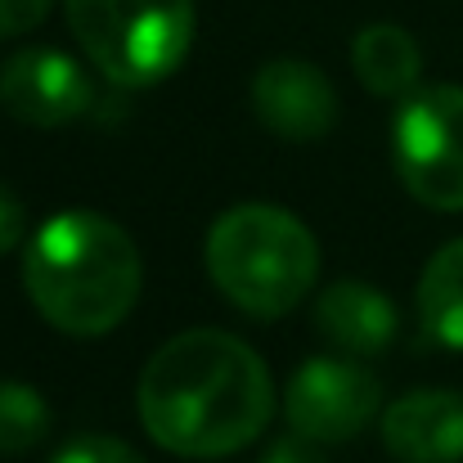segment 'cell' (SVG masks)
<instances>
[{
	"instance_id": "cell-11",
	"label": "cell",
	"mask_w": 463,
	"mask_h": 463,
	"mask_svg": "<svg viewBox=\"0 0 463 463\" xmlns=\"http://www.w3.org/2000/svg\"><path fill=\"white\" fill-rule=\"evenodd\" d=\"M351 68H355V81L369 95H378V99H405V95L419 90L423 50H419V41L405 27H396V23H369L351 41Z\"/></svg>"
},
{
	"instance_id": "cell-12",
	"label": "cell",
	"mask_w": 463,
	"mask_h": 463,
	"mask_svg": "<svg viewBox=\"0 0 463 463\" xmlns=\"http://www.w3.org/2000/svg\"><path fill=\"white\" fill-rule=\"evenodd\" d=\"M419 324L437 346L463 351V239L441 243L428 257L419 275Z\"/></svg>"
},
{
	"instance_id": "cell-8",
	"label": "cell",
	"mask_w": 463,
	"mask_h": 463,
	"mask_svg": "<svg viewBox=\"0 0 463 463\" xmlns=\"http://www.w3.org/2000/svg\"><path fill=\"white\" fill-rule=\"evenodd\" d=\"M252 113L288 145H315L337 127V90L310 59H270L252 77Z\"/></svg>"
},
{
	"instance_id": "cell-16",
	"label": "cell",
	"mask_w": 463,
	"mask_h": 463,
	"mask_svg": "<svg viewBox=\"0 0 463 463\" xmlns=\"http://www.w3.org/2000/svg\"><path fill=\"white\" fill-rule=\"evenodd\" d=\"M23 243H27V212H23L18 194L0 184V257H9Z\"/></svg>"
},
{
	"instance_id": "cell-14",
	"label": "cell",
	"mask_w": 463,
	"mask_h": 463,
	"mask_svg": "<svg viewBox=\"0 0 463 463\" xmlns=\"http://www.w3.org/2000/svg\"><path fill=\"white\" fill-rule=\"evenodd\" d=\"M50 463H145V455L127 446L122 437H77Z\"/></svg>"
},
{
	"instance_id": "cell-5",
	"label": "cell",
	"mask_w": 463,
	"mask_h": 463,
	"mask_svg": "<svg viewBox=\"0 0 463 463\" xmlns=\"http://www.w3.org/2000/svg\"><path fill=\"white\" fill-rule=\"evenodd\" d=\"M392 162L414 203L463 212V86H419L401 99Z\"/></svg>"
},
{
	"instance_id": "cell-3",
	"label": "cell",
	"mask_w": 463,
	"mask_h": 463,
	"mask_svg": "<svg viewBox=\"0 0 463 463\" xmlns=\"http://www.w3.org/2000/svg\"><path fill=\"white\" fill-rule=\"evenodd\" d=\"M216 293L252 319H279L319 279V243L279 203H239L221 212L203 248Z\"/></svg>"
},
{
	"instance_id": "cell-10",
	"label": "cell",
	"mask_w": 463,
	"mask_h": 463,
	"mask_svg": "<svg viewBox=\"0 0 463 463\" xmlns=\"http://www.w3.org/2000/svg\"><path fill=\"white\" fill-rule=\"evenodd\" d=\"M315 328L346 355H383L396 342V307L364 279H337L315 298Z\"/></svg>"
},
{
	"instance_id": "cell-7",
	"label": "cell",
	"mask_w": 463,
	"mask_h": 463,
	"mask_svg": "<svg viewBox=\"0 0 463 463\" xmlns=\"http://www.w3.org/2000/svg\"><path fill=\"white\" fill-rule=\"evenodd\" d=\"M90 99L95 90L86 68L63 50L27 45L9 54L0 68V109L23 127H41V131L68 127L90 109Z\"/></svg>"
},
{
	"instance_id": "cell-9",
	"label": "cell",
	"mask_w": 463,
	"mask_h": 463,
	"mask_svg": "<svg viewBox=\"0 0 463 463\" xmlns=\"http://www.w3.org/2000/svg\"><path fill=\"white\" fill-rule=\"evenodd\" d=\"M387 455L401 463H459L463 459V396L423 387L392 401L378 419Z\"/></svg>"
},
{
	"instance_id": "cell-13",
	"label": "cell",
	"mask_w": 463,
	"mask_h": 463,
	"mask_svg": "<svg viewBox=\"0 0 463 463\" xmlns=\"http://www.w3.org/2000/svg\"><path fill=\"white\" fill-rule=\"evenodd\" d=\"M50 437V405L32 383L0 378V459L27 455Z\"/></svg>"
},
{
	"instance_id": "cell-15",
	"label": "cell",
	"mask_w": 463,
	"mask_h": 463,
	"mask_svg": "<svg viewBox=\"0 0 463 463\" xmlns=\"http://www.w3.org/2000/svg\"><path fill=\"white\" fill-rule=\"evenodd\" d=\"M54 0H0V36H27L45 23Z\"/></svg>"
},
{
	"instance_id": "cell-1",
	"label": "cell",
	"mask_w": 463,
	"mask_h": 463,
	"mask_svg": "<svg viewBox=\"0 0 463 463\" xmlns=\"http://www.w3.org/2000/svg\"><path fill=\"white\" fill-rule=\"evenodd\" d=\"M136 410L166 455L225 459L266 432L275 414V383L243 337L225 328H189L145 360Z\"/></svg>"
},
{
	"instance_id": "cell-17",
	"label": "cell",
	"mask_w": 463,
	"mask_h": 463,
	"mask_svg": "<svg viewBox=\"0 0 463 463\" xmlns=\"http://www.w3.org/2000/svg\"><path fill=\"white\" fill-rule=\"evenodd\" d=\"M261 463H324V455L315 450V441H307V437H284V441H275L266 455H261Z\"/></svg>"
},
{
	"instance_id": "cell-2",
	"label": "cell",
	"mask_w": 463,
	"mask_h": 463,
	"mask_svg": "<svg viewBox=\"0 0 463 463\" xmlns=\"http://www.w3.org/2000/svg\"><path fill=\"white\" fill-rule=\"evenodd\" d=\"M23 288L41 319L59 333L104 337L140 302L145 261L118 221L90 207H72L50 216L27 239Z\"/></svg>"
},
{
	"instance_id": "cell-4",
	"label": "cell",
	"mask_w": 463,
	"mask_h": 463,
	"mask_svg": "<svg viewBox=\"0 0 463 463\" xmlns=\"http://www.w3.org/2000/svg\"><path fill=\"white\" fill-rule=\"evenodd\" d=\"M81 54L122 90L166 81L194 50V0H63Z\"/></svg>"
},
{
	"instance_id": "cell-6",
	"label": "cell",
	"mask_w": 463,
	"mask_h": 463,
	"mask_svg": "<svg viewBox=\"0 0 463 463\" xmlns=\"http://www.w3.org/2000/svg\"><path fill=\"white\" fill-rule=\"evenodd\" d=\"M383 410L378 378L342 355H315L302 369H293L284 387V419L298 437L315 446H337L360 437Z\"/></svg>"
}]
</instances>
